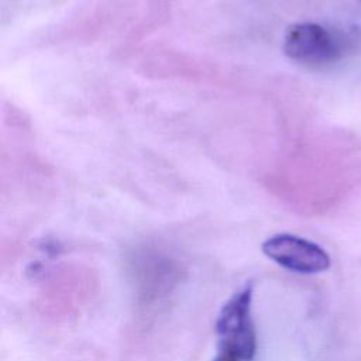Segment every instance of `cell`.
I'll use <instances>...</instances> for the list:
<instances>
[{
  "instance_id": "cell-5",
  "label": "cell",
  "mask_w": 361,
  "mask_h": 361,
  "mask_svg": "<svg viewBox=\"0 0 361 361\" xmlns=\"http://www.w3.org/2000/svg\"><path fill=\"white\" fill-rule=\"evenodd\" d=\"M360 1H361V0H360Z\"/></svg>"
},
{
  "instance_id": "cell-1",
  "label": "cell",
  "mask_w": 361,
  "mask_h": 361,
  "mask_svg": "<svg viewBox=\"0 0 361 361\" xmlns=\"http://www.w3.org/2000/svg\"><path fill=\"white\" fill-rule=\"evenodd\" d=\"M252 289L235 292L221 307L216 327L219 348L233 353L241 361H251L257 351V333L252 322Z\"/></svg>"
},
{
  "instance_id": "cell-4",
  "label": "cell",
  "mask_w": 361,
  "mask_h": 361,
  "mask_svg": "<svg viewBox=\"0 0 361 361\" xmlns=\"http://www.w3.org/2000/svg\"><path fill=\"white\" fill-rule=\"evenodd\" d=\"M213 361H241V360H240L237 355H234L233 353L226 351V350H223V348H219L217 355L214 357Z\"/></svg>"
},
{
  "instance_id": "cell-3",
  "label": "cell",
  "mask_w": 361,
  "mask_h": 361,
  "mask_svg": "<svg viewBox=\"0 0 361 361\" xmlns=\"http://www.w3.org/2000/svg\"><path fill=\"white\" fill-rule=\"evenodd\" d=\"M282 48L288 58L307 65L331 62L340 54L336 37L314 23H298L288 27Z\"/></svg>"
},
{
  "instance_id": "cell-2",
  "label": "cell",
  "mask_w": 361,
  "mask_h": 361,
  "mask_svg": "<svg viewBox=\"0 0 361 361\" xmlns=\"http://www.w3.org/2000/svg\"><path fill=\"white\" fill-rule=\"evenodd\" d=\"M262 252L285 269L317 274L330 267L329 254L316 243L293 234H275L262 243Z\"/></svg>"
}]
</instances>
